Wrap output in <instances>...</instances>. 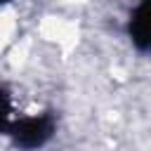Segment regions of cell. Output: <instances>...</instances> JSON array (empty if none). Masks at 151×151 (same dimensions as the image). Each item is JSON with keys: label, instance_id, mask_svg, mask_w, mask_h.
<instances>
[{"label": "cell", "instance_id": "cell-4", "mask_svg": "<svg viewBox=\"0 0 151 151\" xmlns=\"http://www.w3.org/2000/svg\"><path fill=\"white\" fill-rule=\"evenodd\" d=\"M0 2H7V0H0Z\"/></svg>", "mask_w": 151, "mask_h": 151}, {"label": "cell", "instance_id": "cell-1", "mask_svg": "<svg viewBox=\"0 0 151 151\" xmlns=\"http://www.w3.org/2000/svg\"><path fill=\"white\" fill-rule=\"evenodd\" d=\"M9 130H12L14 142L21 149H38L52 137L54 120L50 113H45V116H35V118H24V120L14 123Z\"/></svg>", "mask_w": 151, "mask_h": 151}, {"label": "cell", "instance_id": "cell-3", "mask_svg": "<svg viewBox=\"0 0 151 151\" xmlns=\"http://www.w3.org/2000/svg\"><path fill=\"white\" fill-rule=\"evenodd\" d=\"M7 116H9V97H7V92L2 90V92H0V132H2L5 125H7Z\"/></svg>", "mask_w": 151, "mask_h": 151}, {"label": "cell", "instance_id": "cell-2", "mask_svg": "<svg viewBox=\"0 0 151 151\" xmlns=\"http://www.w3.org/2000/svg\"><path fill=\"white\" fill-rule=\"evenodd\" d=\"M130 35L139 50L149 47V19H146V0L139 2V7L130 17Z\"/></svg>", "mask_w": 151, "mask_h": 151}]
</instances>
